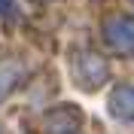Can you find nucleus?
<instances>
[{"mask_svg":"<svg viewBox=\"0 0 134 134\" xmlns=\"http://www.w3.org/2000/svg\"><path fill=\"white\" fill-rule=\"evenodd\" d=\"M110 110H113V116L131 119V122H134V88H131V85L113 92V98H110Z\"/></svg>","mask_w":134,"mask_h":134,"instance_id":"nucleus-2","label":"nucleus"},{"mask_svg":"<svg viewBox=\"0 0 134 134\" xmlns=\"http://www.w3.org/2000/svg\"><path fill=\"white\" fill-rule=\"evenodd\" d=\"M18 79H21V64L18 61H0V100L15 88Z\"/></svg>","mask_w":134,"mask_h":134,"instance_id":"nucleus-3","label":"nucleus"},{"mask_svg":"<svg viewBox=\"0 0 134 134\" xmlns=\"http://www.w3.org/2000/svg\"><path fill=\"white\" fill-rule=\"evenodd\" d=\"M73 125H76V113H70V110L49 116V128H52V134H67V131H73Z\"/></svg>","mask_w":134,"mask_h":134,"instance_id":"nucleus-4","label":"nucleus"},{"mask_svg":"<svg viewBox=\"0 0 134 134\" xmlns=\"http://www.w3.org/2000/svg\"><path fill=\"white\" fill-rule=\"evenodd\" d=\"M104 34H107V40L122 52H131L134 49V18L131 15H113L104 25Z\"/></svg>","mask_w":134,"mask_h":134,"instance_id":"nucleus-1","label":"nucleus"}]
</instances>
